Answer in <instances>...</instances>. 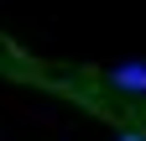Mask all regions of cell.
Returning a JSON list of instances; mask_svg holds the SVG:
<instances>
[{
	"label": "cell",
	"mask_w": 146,
	"mask_h": 141,
	"mask_svg": "<svg viewBox=\"0 0 146 141\" xmlns=\"http://www.w3.org/2000/svg\"><path fill=\"white\" fill-rule=\"evenodd\" d=\"M115 141H146V136H141V131H120Z\"/></svg>",
	"instance_id": "obj_2"
},
{
	"label": "cell",
	"mask_w": 146,
	"mask_h": 141,
	"mask_svg": "<svg viewBox=\"0 0 146 141\" xmlns=\"http://www.w3.org/2000/svg\"><path fill=\"white\" fill-rule=\"evenodd\" d=\"M104 78L115 89H125V94H146V63H115Z\"/></svg>",
	"instance_id": "obj_1"
}]
</instances>
